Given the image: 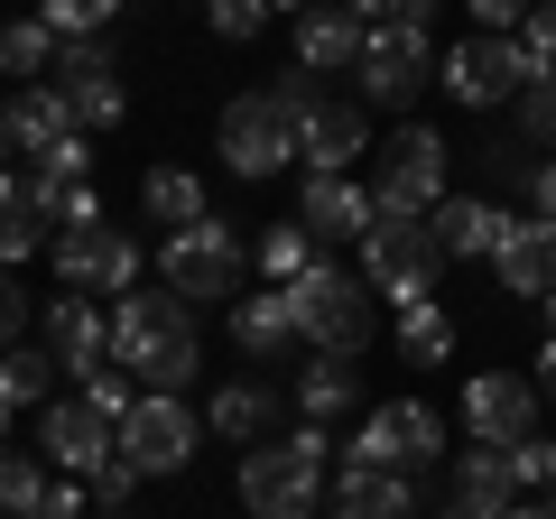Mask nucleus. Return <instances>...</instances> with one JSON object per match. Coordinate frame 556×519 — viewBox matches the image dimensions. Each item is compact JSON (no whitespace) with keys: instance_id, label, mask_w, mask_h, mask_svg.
<instances>
[{"instance_id":"obj_24","label":"nucleus","mask_w":556,"mask_h":519,"mask_svg":"<svg viewBox=\"0 0 556 519\" xmlns=\"http://www.w3.org/2000/svg\"><path fill=\"white\" fill-rule=\"evenodd\" d=\"M204 418H214L223 445H260V436L278 427V380H223Z\"/></svg>"},{"instance_id":"obj_39","label":"nucleus","mask_w":556,"mask_h":519,"mask_svg":"<svg viewBox=\"0 0 556 519\" xmlns=\"http://www.w3.org/2000/svg\"><path fill=\"white\" fill-rule=\"evenodd\" d=\"M510 473H519V492H556V436H519Z\"/></svg>"},{"instance_id":"obj_17","label":"nucleus","mask_w":556,"mask_h":519,"mask_svg":"<svg viewBox=\"0 0 556 519\" xmlns=\"http://www.w3.org/2000/svg\"><path fill=\"white\" fill-rule=\"evenodd\" d=\"M298 223H306L316 251H334V241H362L380 214H371V186H353V177H306V186H298Z\"/></svg>"},{"instance_id":"obj_20","label":"nucleus","mask_w":556,"mask_h":519,"mask_svg":"<svg viewBox=\"0 0 556 519\" xmlns=\"http://www.w3.org/2000/svg\"><path fill=\"white\" fill-rule=\"evenodd\" d=\"M362 47H371V28H362L343 0H316V10H298V65H306V75H353Z\"/></svg>"},{"instance_id":"obj_4","label":"nucleus","mask_w":556,"mask_h":519,"mask_svg":"<svg viewBox=\"0 0 556 519\" xmlns=\"http://www.w3.org/2000/svg\"><path fill=\"white\" fill-rule=\"evenodd\" d=\"M437 204H445V140L427 121L371 140V214L380 223H417V214H437Z\"/></svg>"},{"instance_id":"obj_49","label":"nucleus","mask_w":556,"mask_h":519,"mask_svg":"<svg viewBox=\"0 0 556 519\" xmlns=\"http://www.w3.org/2000/svg\"><path fill=\"white\" fill-rule=\"evenodd\" d=\"M343 10H353L362 28H380V20H390V10H399V0H343Z\"/></svg>"},{"instance_id":"obj_48","label":"nucleus","mask_w":556,"mask_h":519,"mask_svg":"<svg viewBox=\"0 0 556 519\" xmlns=\"http://www.w3.org/2000/svg\"><path fill=\"white\" fill-rule=\"evenodd\" d=\"M501 510H510V501H501ZM501 510H492V501H464V492L445 501V519H501Z\"/></svg>"},{"instance_id":"obj_45","label":"nucleus","mask_w":556,"mask_h":519,"mask_svg":"<svg viewBox=\"0 0 556 519\" xmlns=\"http://www.w3.org/2000/svg\"><path fill=\"white\" fill-rule=\"evenodd\" d=\"M538 0H473V20H482V38H510L519 20H529Z\"/></svg>"},{"instance_id":"obj_9","label":"nucleus","mask_w":556,"mask_h":519,"mask_svg":"<svg viewBox=\"0 0 556 519\" xmlns=\"http://www.w3.org/2000/svg\"><path fill=\"white\" fill-rule=\"evenodd\" d=\"M445 455V418L427 400H380L371 418H362V436H353V464L362 473H427V464Z\"/></svg>"},{"instance_id":"obj_34","label":"nucleus","mask_w":556,"mask_h":519,"mask_svg":"<svg viewBox=\"0 0 556 519\" xmlns=\"http://www.w3.org/2000/svg\"><path fill=\"white\" fill-rule=\"evenodd\" d=\"M121 10H130V0H38V20L56 28V47H65V38H102Z\"/></svg>"},{"instance_id":"obj_58","label":"nucleus","mask_w":556,"mask_h":519,"mask_svg":"<svg viewBox=\"0 0 556 519\" xmlns=\"http://www.w3.org/2000/svg\"><path fill=\"white\" fill-rule=\"evenodd\" d=\"M102 519H130V510H102Z\"/></svg>"},{"instance_id":"obj_46","label":"nucleus","mask_w":556,"mask_h":519,"mask_svg":"<svg viewBox=\"0 0 556 519\" xmlns=\"http://www.w3.org/2000/svg\"><path fill=\"white\" fill-rule=\"evenodd\" d=\"M47 204H56V223H102V195H93V186H65V195H47Z\"/></svg>"},{"instance_id":"obj_26","label":"nucleus","mask_w":556,"mask_h":519,"mask_svg":"<svg viewBox=\"0 0 556 519\" xmlns=\"http://www.w3.org/2000/svg\"><path fill=\"white\" fill-rule=\"evenodd\" d=\"M232 343L251 362H278L288 343H298V316H288V288H269V298H232Z\"/></svg>"},{"instance_id":"obj_36","label":"nucleus","mask_w":556,"mask_h":519,"mask_svg":"<svg viewBox=\"0 0 556 519\" xmlns=\"http://www.w3.org/2000/svg\"><path fill=\"white\" fill-rule=\"evenodd\" d=\"M510 112H519V140H529V149H547V159H556V75H538L529 93L510 102Z\"/></svg>"},{"instance_id":"obj_18","label":"nucleus","mask_w":556,"mask_h":519,"mask_svg":"<svg viewBox=\"0 0 556 519\" xmlns=\"http://www.w3.org/2000/svg\"><path fill=\"white\" fill-rule=\"evenodd\" d=\"M492 279H501V298H547L556 288V223H501V241H492Z\"/></svg>"},{"instance_id":"obj_15","label":"nucleus","mask_w":556,"mask_h":519,"mask_svg":"<svg viewBox=\"0 0 556 519\" xmlns=\"http://www.w3.org/2000/svg\"><path fill=\"white\" fill-rule=\"evenodd\" d=\"M464 427H473V445L538 436V390L519 371H473V380H464Z\"/></svg>"},{"instance_id":"obj_40","label":"nucleus","mask_w":556,"mask_h":519,"mask_svg":"<svg viewBox=\"0 0 556 519\" xmlns=\"http://www.w3.org/2000/svg\"><path fill=\"white\" fill-rule=\"evenodd\" d=\"M84 400H93V408H102L112 427H121V418L139 408V400H130V371H121V362H102V371H84Z\"/></svg>"},{"instance_id":"obj_29","label":"nucleus","mask_w":556,"mask_h":519,"mask_svg":"<svg viewBox=\"0 0 556 519\" xmlns=\"http://www.w3.org/2000/svg\"><path fill=\"white\" fill-rule=\"evenodd\" d=\"M139 204H149V223H167V232H186V223H204V214H214V204H204V186L186 177V167H149Z\"/></svg>"},{"instance_id":"obj_8","label":"nucleus","mask_w":556,"mask_h":519,"mask_svg":"<svg viewBox=\"0 0 556 519\" xmlns=\"http://www.w3.org/2000/svg\"><path fill=\"white\" fill-rule=\"evenodd\" d=\"M437 65H445V93H455L464 112H501V102H519L538 75H547V65H538L519 38H482V28H473L464 47H445Z\"/></svg>"},{"instance_id":"obj_52","label":"nucleus","mask_w":556,"mask_h":519,"mask_svg":"<svg viewBox=\"0 0 556 519\" xmlns=\"http://www.w3.org/2000/svg\"><path fill=\"white\" fill-rule=\"evenodd\" d=\"M501 519H538V501H510V510H501Z\"/></svg>"},{"instance_id":"obj_14","label":"nucleus","mask_w":556,"mask_h":519,"mask_svg":"<svg viewBox=\"0 0 556 519\" xmlns=\"http://www.w3.org/2000/svg\"><path fill=\"white\" fill-rule=\"evenodd\" d=\"M38 445H47V473H75V482H93L102 464H112V418H102L93 400H47L38 408Z\"/></svg>"},{"instance_id":"obj_6","label":"nucleus","mask_w":556,"mask_h":519,"mask_svg":"<svg viewBox=\"0 0 556 519\" xmlns=\"http://www.w3.org/2000/svg\"><path fill=\"white\" fill-rule=\"evenodd\" d=\"M427 65H437V28L380 20L371 47H362V65H353V102H362V112H408L417 84H427Z\"/></svg>"},{"instance_id":"obj_32","label":"nucleus","mask_w":556,"mask_h":519,"mask_svg":"<svg viewBox=\"0 0 556 519\" xmlns=\"http://www.w3.org/2000/svg\"><path fill=\"white\" fill-rule=\"evenodd\" d=\"M47 65H56V28H47V20H10V28H0V75L47 84Z\"/></svg>"},{"instance_id":"obj_44","label":"nucleus","mask_w":556,"mask_h":519,"mask_svg":"<svg viewBox=\"0 0 556 519\" xmlns=\"http://www.w3.org/2000/svg\"><path fill=\"white\" fill-rule=\"evenodd\" d=\"M20 334H28V288L10 279V269H0V353H10Z\"/></svg>"},{"instance_id":"obj_22","label":"nucleus","mask_w":556,"mask_h":519,"mask_svg":"<svg viewBox=\"0 0 556 519\" xmlns=\"http://www.w3.org/2000/svg\"><path fill=\"white\" fill-rule=\"evenodd\" d=\"M47 223H56V204L38 195V177H0V269L38 260L47 251Z\"/></svg>"},{"instance_id":"obj_54","label":"nucleus","mask_w":556,"mask_h":519,"mask_svg":"<svg viewBox=\"0 0 556 519\" xmlns=\"http://www.w3.org/2000/svg\"><path fill=\"white\" fill-rule=\"evenodd\" d=\"M28 519H65V510H47V501H38V510H28Z\"/></svg>"},{"instance_id":"obj_11","label":"nucleus","mask_w":556,"mask_h":519,"mask_svg":"<svg viewBox=\"0 0 556 519\" xmlns=\"http://www.w3.org/2000/svg\"><path fill=\"white\" fill-rule=\"evenodd\" d=\"M167 288L177 298H241V279H251V251H241V232L223 214L186 223V232H167Z\"/></svg>"},{"instance_id":"obj_50","label":"nucleus","mask_w":556,"mask_h":519,"mask_svg":"<svg viewBox=\"0 0 556 519\" xmlns=\"http://www.w3.org/2000/svg\"><path fill=\"white\" fill-rule=\"evenodd\" d=\"M538 371H547V400H556V334H547V353H538Z\"/></svg>"},{"instance_id":"obj_10","label":"nucleus","mask_w":556,"mask_h":519,"mask_svg":"<svg viewBox=\"0 0 556 519\" xmlns=\"http://www.w3.org/2000/svg\"><path fill=\"white\" fill-rule=\"evenodd\" d=\"M214 149H223V167H232V177H278V167L298 159V121L278 112V93L260 84V93H232V102H223Z\"/></svg>"},{"instance_id":"obj_19","label":"nucleus","mask_w":556,"mask_h":519,"mask_svg":"<svg viewBox=\"0 0 556 519\" xmlns=\"http://www.w3.org/2000/svg\"><path fill=\"white\" fill-rule=\"evenodd\" d=\"M47 353H56V371H102V362H112V316H102L93 298H75V288H65V298H47Z\"/></svg>"},{"instance_id":"obj_42","label":"nucleus","mask_w":556,"mask_h":519,"mask_svg":"<svg viewBox=\"0 0 556 519\" xmlns=\"http://www.w3.org/2000/svg\"><path fill=\"white\" fill-rule=\"evenodd\" d=\"M519 47H529V56L547 65V75H556V0H538L529 20H519Z\"/></svg>"},{"instance_id":"obj_28","label":"nucleus","mask_w":556,"mask_h":519,"mask_svg":"<svg viewBox=\"0 0 556 519\" xmlns=\"http://www.w3.org/2000/svg\"><path fill=\"white\" fill-rule=\"evenodd\" d=\"M0 400H10V418H20V408H47L56 400V353H47V343H10V353H0Z\"/></svg>"},{"instance_id":"obj_12","label":"nucleus","mask_w":556,"mask_h":519,"mask_svg":"<svg viewBox=\"0 0 556 519\" xmlns=\"http://www.w3.org/2000/svg\"><path fill=\"white\" fill-rule=\"evenodd\" d=\"M56 279L75 298H130L139 288V241L121 223H65L56 232Z\"/></svg>"},{"instance_id":"obj_31","label":"nucleus","mask_w":556,"mask_h":519,"mask_svg":"<svg viewBox=\"0 0 556 519\" xmlns=\"http://www.w3.org/2000/svg\"><path fill=\"white\" fill-rule=\"evenodd\" d=\"M455 492L464 501H519V473H510V445H464V464H455Z\"/></svg>"},{"instance_id":"obj_47","label":"nucleus","mask_w":556,"mask_h":519,"mask_svg":"<svg viewBox=\"0 0 556 519\" xmlns=\"http://www.w3.org/2000/svg\"><path fill=\"white\" fill-rule=\"evenodd\" d=\"M529 204H538V223H556V159L529 167Z\"/></svg>"},{"instance_id":"obj_3","label":"nucleus","mask_w":556,"mask_h":519,"mask_svg":"<svg viewBox=\"0 0 556 519\" xmlns=\"http://www.w3.org/2000/svg\"><path fill=\"white\" fill-rule=\"evenodd\" d=\"M288 316H298V343H316V353H343V362L371 353V288L353 269H334V260L288 279Z\"/></svg>"},{"instance_id":"obj_51","label":"nucleus","mask_w":556,"mask_h":519,"mask_svg":"<svg viewBox=\"0 0 556 519\" xmlns=\"http://www.w3.org/2000/svg\"><path fill=\"white\" fill-rule=\"evenodd\" d=\"M278 10H288V20H298V10H316V0H269V20H278Z\"/></svg>"},{"instance_id":"obj_25","label":"nucleus","mask_w":556,"mask_h":519,"mask_svg":"<svg viewBox=\"0 0 556 519\" xmlns=\"http://www.w3.org/2000/svg\"><path fill=\"white\" fill-rule=\"evenodd\" d=\"M334 519H417V482L408 473H362V464H343Z\"/></svg>"},{"instance_id":"obj_53","label":"nucleus","mask_w":556,"mask_h":519,"mask_svg":"<svg viewBox=\"0 0 556 519\" xmlns=\"http://www.w3.org/2000/svg\"><path fill=\"white\" fill-rule=\"evenodd\" d=\"M538 519H556V492H547V501H538Z\"/></svg>"},{"instance_id":"obj_13","label":"nucleus","mask_w":556,"mask_h":519,"mask_svg":"<svg viewBox=\"0 0 556 519\" xmlns=\"http://www.w3.org/2000/svg\"><path fill=\"white\" fill-rule=\"evenodd\" d=\"M47 84L65 93V112H75V130H112L121 112H130V93H121V56L102 38H65L56 65H47Z\"/></svg>"},{"instance_id":"obj_30","label":"nucleus","mask_w":556,"mask_h":519,"mask_svg":"<svg viewBox=\"0 0 556 519\" xmlns=\"http://www.w3.org/2000/svg\"><path fill=\"white\" fill-rule=\"evenodd\" d=\"M399 353H408L417 371H437V362L455 353V316H445L437 298H417V306H399Z\"/></svg>"},{"instance_id":"obj_1","label":"nucleus","mask_w":556,"mask_h":519,"mask_svg":"<svg viewBox=\"0 0 556 519\" xmlns=\"http://www.w3.org/2000/svg\"><path fill=\"white\" fill-rule=\"evenodd\" d=\"M112 362L139 380V390H167V400L204 371L195 316H186L177 288H130V298H112Z\"/></svg>"},{"instance_id":"obj_35","label":"nucleus","mask_w":556,"mask_h":519,"mask_svg":"<svg viewBox=\"0 0 556 519\" xmlns=\"http://www.w3.org/2000/svg\"><path fill=\"white\" fill-rule=\"evenodd\" d=\"M47 501V455H0V519H28Z\"/></svg>"},{"instance_id":"obj_56","label":"nucleus","mask_w":556,"mask_h":519,"mask_svg":"<svg viewBox=\"0 0 556 519\" xmlns=\"http://www.w3.org/2000/svg\"><path fill=\"white\" fill-rule=\"evenodd\" d=\"M0 159H10V130H0Z\"/></svg>"},{"instance_id":"obj_23","label":"nucleus","mask_w":556,"mask_h":519,"mask_svg":"<svg viewBox=\"0 0 556 519\" xmlns=\"http://www.w3.org/2000/svg\"><path fill=\"white\" fill-rule=\"evenodd\" d=\"M501 204H482V195H445L437 214H427V232H437V251L445 260H492V241H501Z\"/></svg>"},{"instance_id":"obj_33","label":"nucleus","mask_w":556,"mask_h":519,"mask_svg":"<svg viewBox=\"0 0 556 519\" xmlns=\"http://www.w3.org/2000/svg\"><path fill=\"white\" fill-rule=\"evenodd\" d=\"M251 260L269 269V288H288V279H306V269H316V241H306V223H269Z\"/></svg>"},{"instance_id":"obj_38","label":"nucleus","mask_w":556,"mask_h":519,"mask_svg":"<svg viewBox=\"0 0 556 519\" xmlns=\"http://www.w3.org/2000/svg\"><path fill=\"white\" fill-rule=\"evenodd\" d=\"M204 28H214V38H260V28H269V0H204Z\"/></svg>"},{"instance_id":"obj_2","label":"nucleus","mask_w":556,"mask_h":519,"mask_svg":"<svg viewBox=\"0 0 556 519\" xmlns=\"http://www.w3.org/2000/svg\"><path fill=\"white\" fill-rule=\"evenodd\" d=\"M325 455H334L325 427H288V436L251 445L241 455V510L251 519H306L316 492H325Z\"/></svg>"},{"instance_id":"obj_55","label":"nucleus","mask_w":556,"mask_h":519,"mask_svg":"<svg viewBox=\"0 0 556 519\" xmlns=\"http://www.w3.org/2000/svg\"><path fill=\"white\" fill-rule=\"evenodd\" d=\"M0 436H10V400H0Z\"/></svg>"},{"instance_id":"obj_5","label":"nucleus","mask_w":556,"mask_h":519,"mask_svg":"<svg viewBox=\"0 0 556 519\" xmlns=\"http://www.w3.org/2000/svg\"><path fill=\"white\" fill-rule=\"evenodd\" d=\"M195 445H204L195 408H186V400H167V390H139V408L112 427V455L130 464L139 482H167V473H186V464H195Z\"/></svg>"},{"instance_id":"obj_21","label":"nucleus","mask_w":556,"mask_h":519,"mask_svg":"<svg viewBox=\"0 0 556 519\" xmlns=\"http://www.w3.org/2000/svg\"><path fill=\"white\" fill-rule=\"evenodd\" d=\"M0 130H10V149H56V140H75V112H65V93L56 84H20V93L0 102Z\"/></svg>"},{"instance_id":"obj_57","label":"nucleus","mask_w":556,"mask_h":519,"mask_svg":"<svg viewBox=\"0 0 556 519\" xmlns=\"http://www.w3.org/2000/svg\"><path fill=\"white\" fill-rule=\"evenodd\" d=\"M547 316H556V288H547Z\"/></svg>"},{"instance_id":"obj_16","label":"nucleus","mask_w":556,"mask_h":519,"mask_svg":"<svg viewBox=\"0 0 556 519\" xmlns=\"http://www.w3.org/2000/svg\"><path fill=\"white\" fill-rule=\"evenodd\" d=\"M371 149V112H362L353 93H325L316 112H306V130H298V159H306V177H353V159Z\"/></svg>"},{"instance_id":"obj_7","label":"nucleus","mask_w":556,"mask_h":519,"mask_svg":"<svg viewBox=\"0 0 556 519\" xmlns=\"http://www.w3.org/2000/svg\"><path fill=\"white\" fill-rule=\"evenodd\" d=\"M437 279H445V251H437V232H427V214L362 232V288H371V298L417 306V298H437Z\"/></svg>"},{"instance_id":"obj_37","label":"nucleus","mask_w":556,"mask_h":519,"mask_svg":"<svg viewBox=\"0 0 556 519\" xmlns=\"http://www.w3.org/2000/svg\"><path fill=\"white\" fill-rule=\"evenodd\" d=\"M84 167H93L84 130H75V140H56V149H38V195H65V186H84Z\"/></svg>"},{"instance_id":"obj_27","label":"nucleus","mask_w":556,"mask_h":519,"mask_svg":"<svg viewBox=\"0 0 556 519\" xmlns=\"http://www.w3.org/2000/svg\"><path fill=\"white\" fill-rule=\"evenodd\" d=\"M353 390H362V371L343 353H316L298 371V408H306V427H325V418H343V408H353Z\"/></svg>"},{"instance_id":"obj_43","label":"nucleus","mask_w":556,"mask_h":519,"mask_svg":"<svg viewBox=\"0 0 556 519\" xmlns=\"http://www.w3.org/2000/svg\"><path fill=\"white\" fill-rule=\"evenodd\" d=\"M84 492H93V501H102V510H130V492H139V473H130V464H121V455H112V464H102V473H93V482H84Z\"/></svg>"},{"instance_id":"obj_41","label":"nucleus","mask_w":556,"mask_h":519,"mask_svg":"<svg viewBox=\"0 0 556 519\" xmlns=\"http://www.w3.org/2000/svg\"><path fill=\"white\" fill-rule=\"evenodd\" d=\"M269 93H278V112H288V121H298V130H306V112H316V102H325V84L306 75V65H288V75L269 84Z\"/></svg>"}]
</instances>
